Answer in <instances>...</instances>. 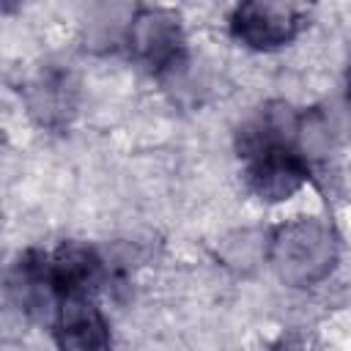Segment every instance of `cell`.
<instances>
[{
    "mask_svg": "<svg viewBox=\"0 0 351 351\" xmlns=\"http://www.w3.org/2000/svg\"><path fill=\"white\" fill-rule=\"evenodd\" d=\"M266 255L285 285L310 288L335 269L337 239L324 219L296 217L271 233Z\"/></svg>",
    "mask_w": 351,
    "mask_h": 351,
    "instance_id": "1",
    "label": "cell"
},
{
    "mask_svg": "<svg viewBox=\"0 0 351 351\" xmlns=\"http://www.w3.org/2000/svg\"><path fill=\"white\" fill-rule=\"evenodd\" d=\"M129 52L154 74L173 71L184 60V27L170 8H140L126 30Z\"/></svg>",
    "mask_w": 351,
    "mask_h": 351,
    "instance_id": "2",
    "label": "cell"
},
{
    "mask_svg": "<svg viewBox=\"0 0 351 351\" xmlns=\"http://www.w3.org/2000/svg\"><path fill=\"white\" fill-rule=\"evenodd\" d=\"M304 25V11L291 3L250 0L236 5L230 14V33L250 49H277L299 36Z\"/></svg>",
    "mask_w": 351,
    "mask_h": 351,
    "instance_id": "3",
    "label": "cell"
},
{
    "mask_svg": "<svg viewBox=\"0 0 351 351\" xmlns=\"http://www.w3.org/2000/svg\"><path fill=\"white\" fill-rule=\"evenodd\" d=\"M247 156V181L250 189L269 203H280L302 189L310 176V165L304 154L291 143H271L255 148Z\"/></svg>",
    "mask_w": 351,
    "mask_h": 351,
    "instance_id": "4",
    "label": "cell"
},
{
    "mask_svg": "<svg viewBox=\"0 0 351 351\" xmlns=\"http://www.w3.org/2000/svg\"><path fill=\"white\" fill-rule=\"evenodd\" d=\"M58 340L63 351H107L110 348V324L88 293L60 296Z\"/></svg>",
    "mask_w": 351,
    "mask_h": 351,
    "instance_id": "5",
    "label": "cell"
},
{
    "mask_svg": "<svg viewBox=\"0 0 351 351\" xmlns=\"http://www.w3.org/2000/svg\"><path fill=\"white\" fill-rule=\"evenodd\" d=\"M99 258L90 247L66 241L47 258V277L58 296L88 293V285L99 277Z\"/></svg>",
    "mask_w": 351,
    "mask_h": 351,
    "instance_id": "6",
    "label": "cell"
},
{
    "mask_svg": "<svg viewBox=\"0 0 351 351\" xmlns=\"http://www.w3.org/2000/svg\"><path fill=\"white\" fill-rule=\"evenodd\" d=\"M30 112L47 123L55 126L60 123L69 110L74 107V90L69 82V74L63 71H44L33 85H30V96H27Z\"/></svg>",
    "mask_w": 351,
    "mask_h": 351,
    "instance_id": "7",
    "label": "cell"
},
{
    "mask_svg": "<svg viewBox=\"0 0 351 351\" xmlns=\"http://www.w3.org/2000/svg\"><path fill=\"white\" fill-rule=\"evenodd\" d=\"M346 93H348V101H351V69H348V77H346Z\"/></svg>",
    "mask_w": 351,
    "mask_h": 351,
    "instance_id": "8",
    "label": "cell"
}]
</instances>
